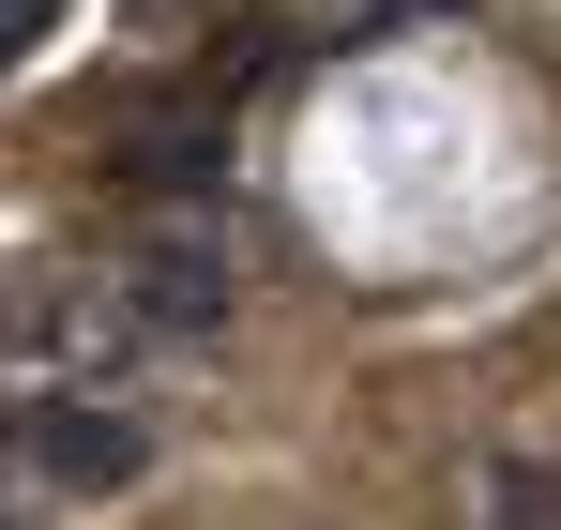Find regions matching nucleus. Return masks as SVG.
<instances>
[{"mask_svg": "<svg viewBox=\"0 0 561 530\" xmlns=\"http://www.w3.org/2000/svg\"><path fill=\"white\" fill-rule=\"evenodd\" d=\"M168 349H228V243H213V212L152 228L137 258L106 273V379L122 364H168Z\"/></svg>", "mask_w": 561, "mask_h": 530, "instance_id": "f257e3e1", "label": "nucleus"}, {"mask_svg": "<svg viewBox=\"0 0 561 530\" xmlns=\"http://www.w3.org/2000/svg\"><path fill=\"white\" fill-rule=\"evenodd\" d=\"M152 454H168V440H152V410L106 394L92 364H77V379H31V410H15V470L61 485V500H122Z\"/></svg>", "mask_w": 561, "mask_h": 530, "instance_id": "f03ea898", "label": "nucleus"}, {"mask_svg": "<svg viewBox=\"0 0 561 530\" xmlns=\"http://www.w3.org/2000/svg\"><path fill=\"white\" fill-rule=\"evenodd\" d=\"M0 364H15V379H77V364H92L106 379V288L0 258Z\"/></svg>", "mask_w": 561, "mask_h": 530, "instance_id": "7ed1b4c3", "label": "nucleus"}, {"mask_svg": "<svg viewBox=\"0 0 561 530\" xmlns=\"http://www.w3.org/2000/svg\"><path fill=\"white\" fill-rule=\"evenodd\" d=\"M122 197H168V212H213L228 197V106H168V122H137L122 152H106Z\"/></svg>", "mask_w": 561, "mask_h": 530, "instance_id": "20e7f679", "label": "nucleus"}, {"mask_svg": "<svg viewBox=\"0 0 561 530\" xmlns=\"http://www.w3.org/2000/svg\"><path fill=\"white\" fill-rule=\"evenodd\" d=\"M46 31H61V0H0V61H31Z\"/></svg>", "mask_w": 561, "mask_h": 530, "instance_id": "39448f33", "label": "nucleus"}, {"mask_svg": "<svg viewBox=\"0 0 561 530\" xmlns=\"http://www.w3.org/2000/svg\"><path fill=\"white\" fill-rule=\"evenodd\" d=\"M0 530H31V516H15V470H0Z\"/></svg>", "mask_w": 561, "mask_h": 530, "instance_id": "423d86ee", "label": "nucleus"}]
</instances>
